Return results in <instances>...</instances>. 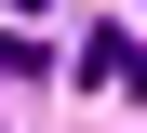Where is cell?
Listing matches in <instances>:
<instances>
[{
	"label": "cell",
	"instance_id": "cell-1",
	"mask_svg": "<svg viewBox=\"0 0 147 133\" xmlns=\"http://www.w3.org/2000/svg\"><path fill=\"white\" fill-rule=\"evenodd\" d=\"M80 80H94V93H134V80H147L134 27H94V40H80Z\"/></svg>",
	"mask_w": 147,
	"mask_h": 133
}]
</instances>
